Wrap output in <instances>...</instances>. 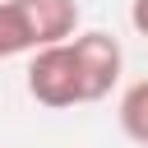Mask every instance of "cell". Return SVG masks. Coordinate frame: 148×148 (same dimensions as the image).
<instances>
[{"mask_svg": "<svg viewBox=\"0 0 148 148\" xmlns=\"http://www.w3.org/2000/svg\"><path fill=\"white\" fill-rule=\"evenodd\" d=\"M28 97L42 102V106H51V111H65V106L83 102V79H79L69 42L32 51V60H28Z\"/></svg>", "mask_w": 148, "mask_h": 148, "instance_id": "1", "label": "cell"}, {"mask_svg": "<svg viewBox=\"0 0 148 148\" xmlns=\"http://www.w3.org/2000/svg\"><path fill=\"white\" fill-rule=\"evenodd\" d=\"M74 46V65H79V79H83V102H102L116 83H120V69H125V51L111 32H79L69 37Z\"/></svg>", "mask_w": 148, "mask_h": 148, "instance_id": "2", "label": "cell"}, {"mask_svg": "<svg viewBox=\"0 0 148 148\" xmlns=\"http://www.w3.org/2000/svg\"><path fill=\"white\" fill-rule=\"evenodd\" d=\"M28 32H32V46H56V42H69L79 37V0H14Z\"/></svg>", "mask_w": 148, "mask_h": 148, "instance_id": "3", "label": "cell"}, {"mask_svg": "<svg viewBox=\"0 0 148 148\" xmlns=\"http://www.w3.org/2000/svg\"><path fill=\"white\" fill-rule=\"evenodd\" d=\"M120 130L148 148V79H139L120 92Z\"/></svg>", "mask_w": 148, "mask_h": 148, "instance_id": "4", "label": "cell"}, {"mask_svg": "<svg viewBox=\"0 0 148 148\" xmlns=\"http://www.w3.org/2000/svg\"><path fill=\"white\" fill-rule=\"evenodd\" d=\"M130 23H134L139 37H148V0H134L130 5Z\"/></svg>", "mask_w": 148, "mask_h": 148, "instance_id": "5", "label": "cell"}]
</instances>
